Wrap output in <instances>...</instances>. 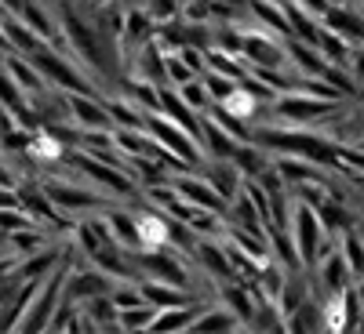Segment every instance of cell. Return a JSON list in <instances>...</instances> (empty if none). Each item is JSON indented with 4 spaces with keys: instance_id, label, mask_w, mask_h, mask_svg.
I'll return each mask as SVG.
<instances>
[{
    "instance_id": "obj_1",
    "label": "cell",
    "mask_w": 364,
    "mask_h": 334,
    "mask_svg": "<svg viewBox=\"0 0 364 334\" xmlns=\"http://www.w3.org/2000/svg\"><path fill=\"white\" fill-rule=\"evenodd\" d=\"M146 131L154 135V138L168 149V153L182 157V160L193 164V167L208 160V157H204V149L197 145V138H193L186 128H182L178 120H171L164 109H149V113H146Z\"/></svg>"
},
{
    "instance_id": "obj_2",
    "label": "cell",
    "mask_w": 364,
    "mask_h": 334,
    "mask_svg": "<svg viewBox=\"0 0 364 334\" xmlns=\"http://www.w3.org/2000/svg\"><path fill=\"white\" fill-rule=\"evenodd\" d=\"M291 240H295V251L302 258V265H306V272L317 265V251L324 244V226H321V215H317V207L310 204H302L295 196V211H291Z\"/></svg>"
},
{
    "instance_id": "obj_3",
    "label": "cell",
    "mask_w": 364,
    "mask_h": 334,
    "mask_svg": "<svg viewBox=\"0 0 364 334\" xmlns=\"http://www.w3.org/2000/svg\"><path fill=\"white\" fill-rule=\"evenodd\" d=\"M135 229H139V251H161L171 244V215L154 204L135 211Z\"/></svg>"
},
{
    "instance_id": "obj_4",
    "label": "cell",
    "mask_w": 364,
    "mask_h": 334,
    "mask_svg": "<svg viewBox=\"0 0 364 334\" xmlns=\"http://www.w3.org/2000/svg\"><path fill=\"white\" fill-rule=\"evenodd\" d=\"M226 116H233V120H240V124H248V120H255L259 113H262V99L252 91V84L248 80H237L233 87H230V95L223 99V102H215Z\"/></svg>"
},
{
    "instance_id": "obj_5",
    "label": "cell",
    "mask_w": 364,
    "mask_h": 334,
    "mask_svg": "<svg viewBox=\"0 0 364 334\" xmlns=\"http://www.w3.org/2000/svg\"><path fill=\"white\" fill-rule=\"evenodd\" d=\"M324 26L336 29V33H343V37H350V40H364V11L350 8L346 0H343V4H331V8H328Z\"/></svg>"
},
{
    "instance_id": "obj_6",
    "label": "cell",
    "mask_w": 364,
    "mask_h": 334,
    "mask_svg": "<svg viewBox=\"0 0 364 334\" xmlns=\"http://www.w3.org/2000/svg\"><path fill=\"white\" fill-rule=\"evenodd\" d=\"M353 40L350 37H343V33H336V29H321V37H317V51L328 58V66H346L350 62V55H353Z\"/></svg>"
},
{
    "instance_id": "obj_7",
    "label": "cell",
    "mask_w": 364,
    "mask_h": 334,
    "mask_svg": "<svg viewBox=\"0 0 364 334\" xmlns=\"http://www.w3.org/2000/svg\"><path fill=\"white\" fill-rule=\"evenodd\" d=\"M190 330H245V323H240L237 313H230L223 306H204L200 301V313H197Z\"/></svg>"
},
{
    "instance_id": "obj_8",
    "label": "cell",
    "mask_w": 364,
    "mask_h": 334,
    "mask_svg": "<svg viewBox=\"0 0 364 334\" xmlns=\"http://www.w3.org/2000/svg\"><path fill=\"white\" fill-rule=\"evenodd\" d=\"M339 251H343V258H346V265L353 272V284L364 280V240H360L357 226L346 229V233H339Z\"/></svg>"
},
{
    "instance_id": "obj_9",
    "label": "cell",
    "mask_w": 364,
    "mask_h": 334,
    "mask_svg": "<svg viewBox=\"0 0 364 334\" xmlns=\"http://www.w3.org/2000/svg\"><path fill=\"white\" fill-rule=\"evenodd\" d=\"M157 316V306H149V301H142V306H132V309H120V330H149V323H154Z\"/></svg>"
},
{
    "instance_id": "obj_10",
    "label": "cell",
    "mask_w": 364,
    "mask_h": 334,
    "mask_svg": "<svg viewBox=\"0 0 364 334\" xmlns=\"http://www.w3.org/2000/svg\"><path fill=\"white\" fill-rule=\"evenodd\" d=\"M164 77H168L175 87H182V84L197 80V73L186 66V58H182V55H175V51H168V55H164Z\"/></svg>"
},
{
    "instance_id": "obj_11",
    "label": "cell",
    "mask_w": 364,
    "mask_h": 334,
    "mask_svg": "<svg viewBox=\"0 0 364 334\" xmlns=\"http://www.w3.org/2000/svg\"><path fill=\"white\" fill-rule=\"evenodd\" d=\"M178 95L186 99V106H193L200 116H204V109L211 106V95H208V87H204V80L197 77V80H190V84H182L178 87Z\"/></svg>"
},
{
    "instance_id": "obj_12",
    "label": "cell",
    "mask_w": 364,
    "mask_h": 334,
    "mask_svg": "<svg viewBox=\"0 0 364 334\" xmlns=\"http://www.w3.org/2000/svg\"><path fill=\"white\" fill-rule=\"evenodd\" d=\"M346 69H350V77L364 87V44L360 48H353V55H350V62H346Z\"/></svg>"
},
{
    "instance_id": "obj_13",
    "label": "cell",
    "mask_w": 364,
    "mask_h": 334,
    "mask_svg": "<svg viewBox=\"0 0 364 334\" xmlns=\"http://www.w3.org/2000/svg\"><path fill=\"white\" fill-rule=\"evenodd\" d=\"M291 4H299L302 11H310V15L324 18V15H328V8H331V0H291Z\"/></svg>"
},
{
    "instance_id": "obj_14",
    "label": "cell",
    "mask_w": 364,
    "mask_h": 334,
    "mask_svg": "<svg viewBox=\"0 0 364 334\" xmlns=\"http://www.w3.org/2000/svg\"><path fill=\"white\" fill-rule=\"evenodd\" d=\"M4 58H8V51H4V48H0V66H4Z\"/></svg>"
},
{
    "instance_id": "obj_15",
    "label": "cell",
    "mask_w": 364,
    "mask_h": 334,
    "mask_svg": "<svg viewBox=\"0 0 364 334\" xmlns=\"http://www.w3.org/2000/svg\"><path fill=\"white\" fill-rule=\"evenodd\" d=\"M178 4H182V8H186V4H190V0H178Z\"/></svg>"
}]
</instances>
